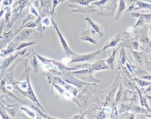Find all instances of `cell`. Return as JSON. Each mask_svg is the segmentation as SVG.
I'll return each instance as SVG.
<instances>
[{
  "instance_id": "obj_27",
  "label": "cell",
  "mask_w": 151,
  "mask_h": 119,
  "mask_svg": "<svg viewBox=\"0 0 151 119\" xmlns=\"http://www.w3.org/2000/svg\"><path fill=\"white\" fill-rule=\"evenodd\" d=\"M149 91H151V85L149 86V87L145 89V92H149Z\"/></svg>"
},
{
  "instance_id": "obj_23",
  "label": "cell",
  "mask_w": 151,
  "mask_h": 119,
  "mask_svg": "<svg viewBox=\"0 0 151 119\" xmlns=\"http://www.w3.org/2000/svg\"><path fill=\"white\" fill-rule=\"evenodd\" d=\"M22 110H24L25 111H26V112H27L30 116H31V117H35V114H34L33 112H32V111L28 110L27 109H26V108H22Z\"/></svg>"
},
{
  "instance_id": "obj_12",
  "label": "cell",
  "mask_w": 151,
  "mask_h": 119,
  "mask_svg": "<svg viewBox=\"0 0 151 119\" xmlns=\"http://www.w3.org/2000/svg\"><path fill=\"white\" fill-rule=\"evenodd\" d=\"M88 67L91 68L94 72L100 71L102 70H109V67L105 63L104 60H99L92 65L88 64Z\"/></svg>"
},
{
  "instance_id": "obj_34",
  "label": "cell",
  "mask_w": 151,
  "mask_h": 119,
  "mask_svg": "<svg viewBox=\"0 0 151 119\" xmlns=\"http://www.w3.org/2000/svg\"><path fill=\"white\" fill-rule=\"evenodd\" d=\"M61 1H65V0H61Z\"/></svg>"
},
{
  "instance_id": "obj_24",
  "label": "cell",
  "mask_w": 151,
  "mask_h": 119,
  "mask_svg": "<svg viewBox=\"0 0 151 119\" xmlns=\"http://www.w3.org/2000/svg\"><path fill=\"white\" fill-rule=\"evenodd\" d=\"M98 119H104L106 118V115L103 111L100 112V113L98 115Z\"/></svg>"
},
{
  "instance_id": "obj_20",
  "label": "cell",
  "mask_w": 151,
  "mask_h": 119,
  "mask_svg": "<svg viewBox=\"0 0 151 119\" xmlns=\"http://www.w3.org/2000/svg\"><path fill=\"white\" fill-rule=\"evenodd\" d=\"M137 5L139 6L138 8H134L133 10H137V9H149L151 10V5L149 4H146L145 3H143L142 1H137L136 3Z\"/></svg>"
},
{
  "instance_id": "obj_29",
  "label": "cell",
  "mask_w": 151,
  "mask_h": 119,
  "mask_svg": "<svg viewBox=\"0 0 151 119\" xmlns=\"http://www.w3.org/2000/svg\"><path fill=\"white\" fill-rule=\"evenodd\" d=\"M143 116L146 117L147 118H151V114H144Z\"/></svg>"
},
{
  "instance_id": "obj_28",
  "label": "cell",
  "mask_w": 151,
  "mask_h": 119,
  "mask_svg": "<svg viewBox=\"0 0 151 119\" xmlns=\"http://www.w3.org/2000/svg\"><path fill=\"white\" fill-rule=\"evenodd\" d=\"M134 28H133V27H132V28H129L127 29V31H128V32L131 33V32H132L133 31H134Z\"/></svg>"
},
{
  "instance_id": "obj_3",
  "label": "cell",
  "mask_w": 151,
  "mask_h": 119,
  "mask_svg": "<svg viewBox=\"0 0 151 119\" xmlns=\"http://www.w3.org/2000/svg\"><path fill=\"white\" fill-rule=\"evenodd\" d=\"M69 72L71 74L75 75L81 80L87 79V81H88V80L90 81L95 82V83H98L101 82L100 81L97 80L93 77V73H94V71L91 68L88 67V66L87 68L83 69V70H75V71H72V72L69 71Z\"/></svg>"
},
{
  "instance_id": "obj_5",
  "label": "cell",
  "mask_w": 151,
  "mask_h": 119,
  "mask_svg": "<svg viewBox=\"0 0 151 119\" xmlns=\"http://www.w3.org/2000/svg\"><path fill=\"white\" fill-rule=\"evenodd\" d=\"M132 16L134 17H139L137 23L133 26V28L147 26V25L151 23V14H139L133 13Z\"/></svg>"
},
{
  "instance_id": "obj_10",
  "label": "cell",
  "mask_w": 151,
  "mask_h": 119,
  "mask_svg": "<svg viewBox=\"0 0 151 119\" xmlns=\"http://www.w3.org/2000/svg\"><path fill=\"white\" fill-rule=\"evenodd\" d=\"M65 80L69 83L74 85L80 89H82L84 85H97V84H95V83L92 84V83H88L84 82L83 81H81L79 79L75 78L72 76H67L66 78H65Z\"/></svg>"
},
{
  "instance_id": "obj_4",
  "label": "cell",
  "mask_w": 151,
  "mask_h": 119,
  "mask_svg": "<svg viewBox=\"0 0 151 119\" xmlns=\"http://www.w3.org/2000/svg\"><path fill=\"white\" fill-rule=\"evenodd\" d=\"M88 28L87 30L83 31L80 35V38L81 40L84 41L89 42L94 45H98L99 39L100 38L97 33L90 26L88 25Z\"/></svg>"
},
{
  "instance_id": "obj_33",
  "label": "cell",
  "mask_w": 151,
  "mask_h": 119,
  "mask_svg": "<svg viewBox=\"0 0 151 119\" xmlns=\"http://www.w3.org/2000/svg\"><path fill=\"white\" fill-rule=\"evenodd\" d=\"M49 119H55V118H49Z\"/></svg>"
},
{
  "instance_id": "obj_22",
  "label": "cell",
  "mask_w": 151,
  "mask_h": 119,
  "mask_svg": "<svg viewBox=\"0 0 151 119\" xmlns=\"http://www.w3.org/2000/svg\"><path fill=\"white\" fill-rule=\"evenodd\" d=\"M0 114H1V116L3 117V118L4 119H12L9 115L7 114V113L6 112L4 109L3 108H1L0 107Z\"/></svg>"
},
{
  "instance_id": "obj_25",
  "label": "cell",
  "mask_w": 151,
  "mask_h": 119,
  "mask_svg": "<svg viewBox=\"0 0 151 119\" xmlns=\"http://www.w3.org/2000/svg\"><path fill=\"white\" fill-rule=\"evenodd\" d=\"M84 115L85 114H84L83 115H75V116H74L73 117V119H86L84 118Z\"/></svg>"
},
{
  "instance_id": "obj_6",
  "label": "cell",
  "mask_w": 151,
  "mask_h": 119,
  "mask_svg": "<svg viewBox=\"0 0 151 119\" xmlns=\"http://www.w3.org/2000/svg\"><path fill=\"white\" fill-rule=\"evenodd\" d=\"M148 28V26H145L144 29L142 30L140 34L139 35V42L141 43L144 49H145L146 50H148L149 49L151 48V41H150L147 34Z\"/></svg>"
},
{
  "instance_id": "obj_17",
  "label": "cell",
  "mask_w": 151,
  "mask_h": 119,
  "mask_svg": "<svg viewBox=\"0 0 151 119\" xmlns=\"http://www.w3.org/2000/svg\"><path fill=\"white\" fill-rule=\"evenodd\" d=\"M126 4H125L124 0H120L116 20H118L119 19V17L122 15L123 12L126 10Z\"/></svg>"
},
{
  "instance_id": "obj_31",
  "label": "cell",
  "mask_w": 151,
  "mask_h": 119,
  "mask_svg": "<svg viewBox=\"0 0 151 119\" xmlns=\"http://www.w3.org/2000/svg\"><path fill=\"white\" fill-rule=\"evenodd\" d=\"M149 30H150V37H151V23H150V25L149 26Z\"/></svg>"
},
{
  "instance_id": "obj_35",
  "label": "cell",
  "mask_w": 151,
  "mask_h": 119,
  "mask_svg": "<svg viewBox=\"0 0 151 119\" xmlns=\"http://www.w3.org/2000/svg\"><path fill=\"white\" fill-rule=\"evenodd\" d=\"M150 57H151V54H150Z\"/></svg>"
},
{
  "instance_id": "obj_16",
  "label": "cell",
  "mask_w": 151,
  "mask_h": 119,
  "mask_svg": "<svg viewBox=\"0 0 151 119\" xmlns=\"http://www.w3.org/2000/svg\"><path fill=\"white\" fill-rule=\"evenodd\" d=\"M129 111L131 112H133L137 114H147L149 112L147 111L146 109L142 107L138 106L137 105H134L133 104H130L129 107Z\"/></svg>"
},
{
  "instance_id": "obj_9",
  "label": "cell",
  "mask_w": 151,
  "mask_h": 119,
  "mask_svg": "<svg viewBox=\"0 0 151 119\" xmlns=\"http://www.w3.org/2000/svg\"><path fill=\"white\" fill-rule=\"evenodd\" d=\"M122 40V35L120 34L116 35L111 39H110L104 45V47L101 49L103 51H105L106 49L110 48H113L117 45L120 41Z\"/></svg>"
},
{
  "instance_id": "obj_26",
  "label": "cell",
  "mask_w": 151,
  "mask_h": 119,
  "mask_svg": "<svg viewBox=\"0 0 151 119\" xmlns=\"http://www.w3.org/2000/svg\"><path fill=\"white\" fill-rule=\"evenodd\" d=\"M13 0H6V1H4V4H11L12 3Z\"/></svg>"
},
{
  "instance_id": "obj_21",
  "label": "cell",
  "mask_w": 151,
  "mask_h": 119,
  "mask_svg": "<svg viewBox=\"0 0 151 119\" xmlns=\"http://www.w3.org/2000/svg\"><path fill=\"white\" fill-rule=\"evenodd\" d=\"M94 0H69L70 2L78 3L82 6H88L91 1H93Z\"/></svg>"
},
{
  "instance_id": "obj_1",
  "label": "cell",
  "mask_w": 151,
  "mask_h": 119,
  "mask_svg": "<svg viewBox=\"0 0 151 119\" xmlns=\"http://www.w3.org/2000/svg\"><path fill=\"white\" fill-rule=\"evenodd\" d=\"M117 0H100L93 4L99 6L100 9V13L99 16L103 17L113 16L116 7L117 6Z\"/></svg>"
},
{
  "instance_id": "obj_11",
  "label": "cell",
  "mask_w": 151,
  "mask_h": 119,
  "mask_svg": "<svg viewBox=\"0 0 151 119\" xmlns=\"http://www.w3.org/2000/svg\"><path fill=\"white\" fill-rule=\"evenodd\" d=\"M86 20L87 21L88 25H90L97 33V34L99 35V36H100V38L104 37V32L103 26H101L99 24L95 23L93 20H92L89 17H86Z\"/></svg>"
},
{
  "instance_id": "obj_2",
  "label": "cell",
  "mask_w": 151,
  "mask_h": 119,
  "mask_svg": "<svg viewBox=\"0 0 151 119\" xmlns=\"http://www.w3.org/2000/svg\"><path fill=\"white\" fill-rule=\"evenodd\" d=\"M103 52L104 51H103L101 49H99L97 51L90 54H81L74 53L73 55H71L70 62H69V64L84 62H93V60H95V59H96L97 57L100 56L101 54H103Z\"/></svg>"
},
{
  "instance_id": "obj_14",
  "label": "cell",
  "mask_w": 151,
  "mask_h": 119,
  "mask_svg": "<svg viewBox=\"0 0 151 119\" xmlns=\"http://www.w3.org/2000/svg\"><path fill=\"white\" fill-rule=\"evenodd\" d=\"M136 89L137 90V93H138V94H139V99H140V104H141L142 107H143V108L145 107L146 109L147 110V111L149 112H151V108L149 107L148 103L147 102V101H146V97H145V95H143V92H142L137 86H136Z\"/></svg>"
},
{
  "instance_id": "obj_13",
  "label": "cell",
  "mask_w": 151,
  "mask_h": 119,
  "mask_svg": "<svg viewBox=\"0 0 151 119\" xmlns=\"http://www.w3.org/2000/svg\"><path fill=\"white\" fill-rule=\"evenodd\" d=\"M120 46H118L117 48H115L113 49L112 54H109V57L107 60H104L106 64L107 65V66L109 67V69H111L112 70H114V65H115V58L116 52H117V50L120 48Z\"/></svg>"
},
{
  "instance_id": "obj_36",
  "label": "cell",
  "mask_w": 151,
  "mask_h": 119,
  "mask_svg": "<svg viewBox=\"0 0 151 119\" xmlns=\"http://www.w3.org/2000/svg\"><path fill=\"white\" fill-rule=\"evenodd\" d=\"M150 69H151V67H150Z\"/></svg>"
},
{
  "instance_id": "obj_15",
  "label": "cell",
  "mask_w": 151,
  "mask_h": 119,
  "mask_svg": "<svg viewBox=\"0 0 151 119\" xmlns=\"http://www.w3.org/2000/svg\"><path fill=\"white\" fill-rule=\"evenodd\" d=\"M128 58L124 47H122L120 51V55L118 60V69H120L121 67L123 66L126 62L127 59Z\"/></svg>"
},
{
  "instance_id": "obj_7",
  "label": "cell",
  "mask_w": 151,
  "mask_h": 119,
  "mask_svg": "<svg viewBox=\"0 0 151 119\" xmlns=\"http://www.w3.org/2000/svg\"><path fill=\"white\" fill-rule=\"evenodd\" d=\"M130 51L131 52L134 59L135 63L140 67H143L145 63L146 62V60H147L146 53L143 51L137 52L132 49H130Z\"/></svg>"
},
{
  "instance_id": "obj_32",
  "label": "cell",
  "mask_w": 151,
  "mask_h": 119,
  "mask_svg": "<svg viewBox=\"0 0 151 119\" xmlns=\"http://www.w3.org/2000/svg\"><path fill=\"white\" fill-rule=\"evenodd\" d=\"M141 119H149V118H147V117H143V118H141Z\"/></svg>"
},
{
  "instance_id": "obj_30",
  "label": "cell",
  "mask_w": 151,
  "mask_h": 119,
  "mask_svg": "<svg viewBox=\"0 0 151 119\" xmlns=\"http://www.w3.org/2000/svg\"><path fill=\"white\" fill-rule=\"evenodd\" d=\"M143 1H146V2H147V3H151V0H143Z\"/></svg>"
},
{
  "instance_id": "obj_8",
  "label": "cell",
  "mask_w": 151,
  "mask_h": 119,
  "mask_svg": "<svg viewBox=\"0 0 151 119\" xmlns=\"http://www.w3.org/2000/svg\"><path fill=\"white\" fill-rule=\"evenodd\" d=\"M53 25H54V26H55V29H56V31H57V32H58V35H59V39H60V41L61 45H62V48H63V51H65V53L66 55L68 56V57L71 56V55H73L75 52H73V51L70 49V48L69 47V46H68V45L66 41H65L64 37L63 36V35H62V33L60 32L59 29L58 28L56 25L54 23V22H53Z\"/></svg>"
},
{
  "instance_id": "obj_18",
  "label": "cell",
  "mask_w": 151,
  "mask_h": 119,
  "mask_svg": "<svg viewBox=\"0 0 151 119\" xmlns=\"http://www.w3.org/2000/svg\"><path fill=\"white\" fill-rule=\"evenodd\" d=\"M133 79H134V82H136L137 83H138L139 85H140L142 88L145 87V86H149L151 85V82H150L149 81L143 80L142 79H139V78H137L136 77H134L133 78Z\"/></svg>"
},
{
  "instance_id": "obj_19",
  "label": "cell",
  "mask_w": 151,
  "mask_h": 119,
  "mask_svg": "<svg viewBox=\"0 0 151 119\" xmlns=\"http://www.w3.org/2000/svg\"><path fill=\"white\" fill-rule=\"evenodd\" d=\"M123 86L122 83L120 82L119 84V90L117 92V94L116 95V104L117 103H118L120 100L121 98L123 97Z\"/></svg>"
}]
</instances>
